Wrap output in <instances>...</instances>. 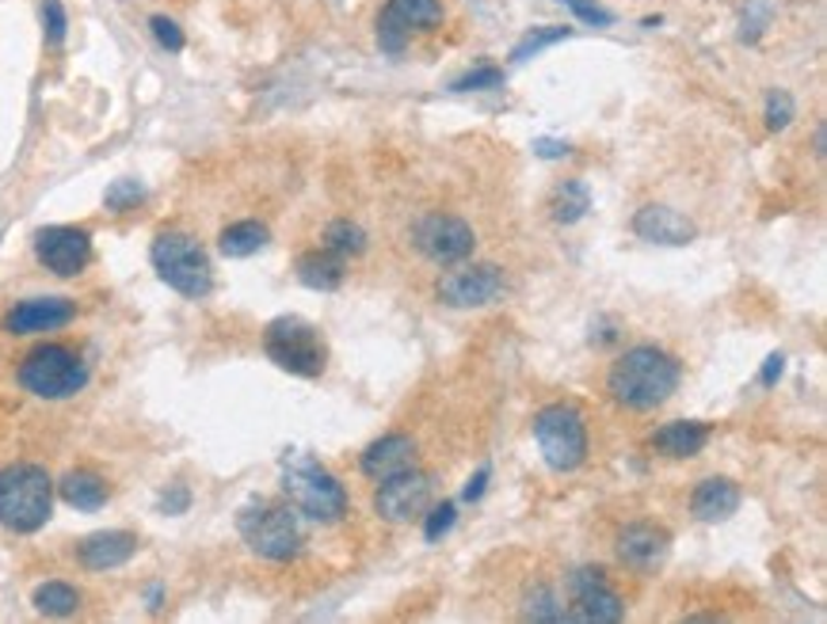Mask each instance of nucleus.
<instances>
[{
  "label": "nucleus",
  "mask_w": 827,
  "mask_h": 624,
  "mask_svg": "<svg viewBox=\"0 0 827 624\" xmlns=\"http://www.w3.org/2000/svg\"><path fill=\"white\" fill-rule=\"evenodd\" d=\"M606 385H610L614 400L626 408H659L679 388V362L659 347H633L614 362Z\"/></svg>",
  "instance_id": "obj_1"
},
{
  "label": "nucleus",
  "mask_w": 827,
  "mask_h": 624,
  "mask_svg": "<svg viewBox=\"0 0 827 624\" xmlns=\"http://www.w3.org/2000/svg\"><path fill=\"white\" fill-rule=\"evenodd\" d=\"M54 507V484L39 464L0 469V525L12 533H35Z\"/></svg>",
  "instance_id": "obj_2"
},
{
  "label": "nucleus",
  "mask_w": 827,
  "mask_h": 624,
  "mask_svg": "<svg viewBox=\"0 0 827 624\" xmlns=\"http://www.w3.org/2000/svg\"><path fill=\"white\" fill-rule=\"evenodd\" d=\"M283 491L313 522H340L347 510V495L340 479L329 469H321L313 457H291L283 464Z\"/></svg>",
  "instance_id": "obj_3"
},
{
  "label": "nucleus",
  "mask_w": 827,
  "mask_h": 624,
  "mask_svg": "<svg viewBox=\"0 0 827 624\" xmlns=\"http://www.w3.org/2000/svg\"><path fill=\"white\" fill-rule=\"evenodd\" d=\"M20 385L42 400H65L77 396L88 385V370L70 347L62 342H42L20 362Z\"/></svg>",
  "instance_id": "obj_4"
},
{
  "label": "nucleus",
  "mask_w": 827,
  "mask_h": 624,
  "mask_svg": "<svg viewBox=\"0 0 827 624\" xmlns=\"http://www.w3.org/2000/svg\"><path fill=\"white\" fill-rule=\"evenodd\" d=\"M153 266L161 282H169L184 297H207L214 289V271H210L207 251L187 233H161L153 240Z\"/></svg>",
  "instance_id": "obj_5"
},
{
  "label": "nucleus",
  "mask_w": 827,
  "mask_h": 624,
  "mask_svg": "<svg viewBox=\"0 0 827 624\" xmlns=\"http://www.w3.org/2000/svg\"><path fill=\"white\" fill-rule=\"evenodd\" d=\"M263 350L268 358L286 373H298V377H321L324 373V339L313 324H306L301 316H279L268 324L263 332Z\"/></svg>",
  "instance_id": "obj_6"
},
{
  "label": "nucleus",
  "mask_w": 827,
  "mask_h": 624,
  "mask_svg": "<svg viewBox=\"0 0 827 624\" xmlns=\"http://www.w3.org/2000/svg\"><path fill=\"white\" fill-rule=\"evenodd\" d=\"M534 438L545 464L557 472L580 469L583 457H588V426H583V415L572 403H550V408L538 411Z\"/></svg>",
  "instance_id": "obj_7"
},
{
  "label": "nucleus",
  "mask_w": 827,
  "mask_h": 624,
  "mask_svg": "<svg viewBox=\"0 0 827 624\" xmlns=\"http://www.w3.org/2000/svg\"><path fill=\"white\" fill-rule=\"evenodd\" d=\"M237 525L240 537L248 540V548L256 556H263V560H291L301 548V525L291 507H271V502L245 507Z\"/></svg>",
  "instance_id": "obj_8"
},
{
  "label": "nucleus",
  "mask_w": 827,
  "mask_h": 624,
  "mask_svg": "<svg viewBox=\"0 0 827 624\" xmlns=\"http://www.w3.org/2000/svg\"><path fill=\"white\" fill-rule=\"evenodd\" d=\"M568 606L565 621H583V624H614L621 621V598L610 590L598 571H576L568 578Z\"/></svg>",
  "instance_id": "obj_9"
},
{
  "label": "nucleus",
  "mask_w": 827,
  "mask_h": 624,
  "mask_svg": "<svg viewBox=\"0 0 827 624\" xmlns=\"http://www.w3.org/2000/svg\"><path fill=\"white\" fill-rule=\"evenodd\" d=\"M35 255L42 259V266L62 278H73L88 266L92 259V240H88L85 228H73V225H50V228H39L35 236Z\"/></svg>",
  "instance_id": "obj_10"
},
{
  "label": "nucleus",
  "mask_w": 827,
  "mask_h": 624,
  "mask_svg": "<svg viewBox=\"0 0 827 624\" xmlns=\"http://www.w3.org/2000/svg\"><path fill=\"white\" fill-rule=\"evenodd\" d=\"M431 491H435V484H431L428 472L405 469V472H397V476L382 479V487H378V495H374V507H378V514L390 517V522H408V517L428 510Z\"/></svg>",
  "instance_id": "obj_11"
},
{
  "label": "nucleus",
  "mask_w": 827,
  "mask_h": 624,
  "mask_svg": "<svg viewBox=\"0 0 827 624\" xmlns=\"http://www.w3.org/2000/svg\"><path fill=\"white\" fill-rule=\"evenodd\" d=\"M473 228L450 213H431L416 225V248L435 263H458L473 251Z\"/></svg>",
  "instance_id": "obj_12"
},
{
  "label": "nucleus",
  "mask_w": 827,
  "mask_h": 624,
  "mask_svg": "<svg viewBox=\"0 0 827 624\" xmlns=\"http://www.w3.org/2000/svg\"><path fill=\"white\" fill-rule=\"evenodd\" d=\"M504 294V274L499 266L481 263V266H458L439 278V297L454 309H473V304H489Z\"/></svg>",
  "instance_id": "obj_13"
},
{
  "label": "nucleus",
  "mask_w": 827,
  "mask_h": 624,
  "mask_svg": "<svg viewBox=\"0 0 827 624\" xmlns=\"http://www.w3.org/2000/svg\"><path fill=\"white\" fill-rule=\"evenodd\" d=\"M667 552H671V533L659 525L637 522L618 533V560L637 575H652L667 560Z\"/></svg>",
  "instance_id": "obj_14"
},
{
  "label": "nucleus",
  "mask_w": 827,
  "mask_h": 624,
  "mask_svg": "<svg viewBox=\"0 0 827 624\" xmlns=\"http://www.w3.org/2000/svg\"><path fill=\"white\" fill-rule=\"evenodd\" d=\"M77 316V304L70 297H32V301H20L16 309L4 316V327L12 335H39V332H54V327H65Z\"/></svg>",
  "instance_id": "obj_15"
},
{
  "label": "nucleus",
  "mask_w": 827,
  "mask_h": 624,
  "mask_svg": "<svg viewBox=\"0 0 827 624\" xmlns=\"http://www.w3.org/2000/svg\"><path fill=\"white\" fill-rule=\"evenodd\" d=\"M134 552H138V537H134V533H126V529H103V533H92V537L81 540L77 560L85 563L88 571H108V567H119V563H126Z\"/></svg>",
  "instance_id": "obj_16"
},
{
  "label": "nucleus",
  "mask_w": 827,
  "mask_h": 624,
  "mask_svg": "<svg viewBox=\"0 0 827 624\" xmlns=\"http://www.w3.org/2000/svg\"><path fill=\"white\" fill-rule=\"evenodd\" d=\"M405 469H416V441L408 434H385L362 453V472L370 479H390Z\"/></svg>",
  "instance_id": "obj_17"
},
{
  "label": "nucleus",
  "mask_w": 827,
  "mask_h": 624,
  "mask_svg": "<svg viewBox=\"0 0 827 624\" xmlns=\"http://www.w3.org/2000/svg\"><path fill=\"white\" fill-rule=\"evenodd\" d=\"M637 236L652 244H690L694 240V225H690L682 213L667 210V205H644L633 217Z\"/></svg>",
  "instance_id": "obj_18"
},
{
  "label": "nucleus",
  "mask_w": 827,
  "mask_h": 624,
  "mask_svg": "<svg viewBox=\"0 0 827 624\" xmlns=\"http://www.w3.org/2000/svg\"><path fill=\"white\" fill-rule=\"evenodd\" d=\"M690 507H694V514L702 517V522H725V517H732L736 507H740V487H736L732 479L713 476L705 479V484H698Z\"/></svg>",
  "instance_id": "obj_19"
},
{
  "label": "nucleus",
  "mask_w": 827,
  "mask_h": 624,
  "mask_svg": "<svg viewBox=\"0 0 827 624\" xmlns=\"http://www.w3.org/2000/svg\"><path fill=\"white\" fill-rule=\"evenodd\" d=\"M705 441H709V426L702 423H667L652 434V449H659L664 457H694L702 453Z\"/></svg>",
  "instance_id": "obj_20"
},
{
  "label": "nucleus",
  "mask_w": 827,
  "mask_h": 624,
  "mask_svg": "<svg viewBox=\"0 0 827 624\" xmlns=\"http://www.w3.org/2000/svg\"><path fill=\"white\" fill-rule=\"evenodd\" d=\"M58 491H62V499L77 510H100L103 502H108V484L88 469L70 472V476L58 484Z\"/></svg>",
  "instance_id": "obj_21"
},
{
  "label": "nucleus",
  "mask_w": 827,
  "mask_h": 624,
  "mask_svg": "<svg viewBox=\"0 0 827 624\" xmlns=\"http://www.w3.org/2000/svg\"><path fill=\"white\" fill-rule=\"evenodd\" d=\"M298 278L309 289H336L344 282V259L336 251H306L298 259Z\"/></svg>",
  "instance_id": "obj_22"
},
{
  "label": "nucleus",
  "mask_w": 827,
  "mask_h": 624,
  "mask_svg": "<svg viewBox=\"0 0 827 624\" xmlns=\"http://www.w3.org/2000/svg\"><path fill=\"white\" fill-rule=\"evenodd\" d=\"M263 244H268V225H260V221H237V225H230L222 233L218 248L230 259H245V255H256Z\"/></svg>",
  "instance_id": "obj_23"
},
{
  "label": "nucleus",
  "mask_w": 827,
  "mask_h": 624,
  "mask_svg": "<svg viewBox=\"0 0 827 624\" xmlns=\"http://www.w3.org/2000/svg\"><path fill=\"white\" fill-rule=\"evenodd\" d=\"M81 606V594L70 583H42L35 590V609L47 616H70Z\"/></svg>",
  "instance_id": "obj_24"
},
{
  "label": "nucleus",
  "mask_w": 827,
  "mask_h": 624,
  "mask_svg": "<svg viewBox=\"0 0 827 624\" xmlns=\"http://www.w3.org/2000/svg\"><path fill=\"white\" fill-rule=\"evenodd\" d=\"M588 205H591L588 187L576 183V179H568V183H560L557 195H553V217L565 221V225H576V221L588 213Z\"/></svg>",
  "instance_id": "obj_25"
},
{
  "label": "nucleus",
  "mask_w": 827,
  "mask_h": 624,
  "mask_svg": "<svg viewBox=\"0 0 827 624\" xmlns=\"http://www.w3.org/2000/svg\"><path fill=\"white\" fill-rule=\"evenodd\" d=\"M390 8L408 23V27L431 30L443 23V0H390Z\"/></svg>",
  "instance_id": "obj_26"
},
{
  "label": "nucleus",
  "mask_w": 827,
  "mask_h": 624,
  "mask_svg": "<svg viewBox=\"0 0 827 624\" xmlns=\"http://www.w3.org/2000/svg\"><path fill=\"white\" fill-rule=\"evenodd\" d=\"M324 240H329V248L336 251V255H359V251L367 248V233H362L359 225H351V221H332Z\"/></svg>",
  "instance_id": "obj_27"
},
{
  "label": "nucleus",
  "mask_w": 827,
  "mask_h": 624,
  "mask_svg": "<svg viewBox=\"0 0 827 624\" xmlns=\"http://www.w3.org/2000/svg\"><path fill=\"white\" fill-rule=\"evenodd\" d=\"M408 23L400 20L393 8H385L382 15H378V42H382V50L385 53H405V46H408Z\"/></svg>",
  "instance_id": "obj_28"
},
{
  "label": "nucleus",
  "mask_w": 827,
  "mask_h": 624,
  "mask_svg": "<svg viewBox=\"0 0 827 624\" xmlns=\"http://www.w3.org/2000/svg\"><path fill=\"white\" fill-rule=\"evenodd\" d=\"M568 35H572V27H542V30H530V35L522 38L519 46H515V61H527L530 53H538L542 46L560 42V38H568Z\"/></svg>",
  "instance_id": "obj_29"
},
{
  "label": "nucleus",
  "mask_w": 827,
  "mask_h": 624,
  "mask_svg": "<svg viewBox=\"0 0 827 624\" xmlns=\"http://www.w3.org/2000/svg\"><path fill=\"white\" fill-rule=\"evenodd\" d=\"M141 198H146V187H141L138 179H119L108 187V210L123 213V210H131V205H138Z\"/></svg>",
  "instance_id": "obj_30"
},
{
  "label": "nucleus",
  "mask_w": 827,
  "mask_h": 624,
  "mask_svg": "<svg viewBox=\"0 0 827 624\" xmlns=\"http://www.w3.org/2000/svg\"><path fill=\"white\" fill-rule=\"evenodd\" d=\"M42 27H47L50 42H65V30H70V15H65L62 0H42Z\"/></svg>",
  "instance_id": "obj_31"
},
{
  "label": "nucleus",
  "mask_w": 827,
  "mask_h": 624,
  "mask_svg": "<svg viewBox=\"0 0 827 624\" xmlns=\"http://www.w3.org/2000/svg\"><path fill=\"white\" fill-rule=\"evenodd\" d=\"M149 27H153V38L164 46V50H172V53L184 50L187 38H184V30H180L176 20H169V15H153V20H149Z\"/></svg>",
  "instance_id": "obj_32"
},
{
  "label": "nucleus",
  "mask_w": 827,
  "mask_h": 624,
  "mask_svg": "<svg viewBox=\"0 0 827 624\" xmlns=\"http://www.w3.org/2000/svg\"><path fill=\"white\" fill-rule=\"evenodd\" d=\"M789 118H793V99H789L786 91H770V96H766V126L786 129Z\"/></svg>",
  "instance_id": "obj_33"
},
{
  "label": "nucleus",
  "mask_w": 827,
  "mask_h": 624,
  "mask_svg": "<svg viewBox=\"0 0 827 624\" xmlns=\"http://www.w3.org/2000/svg\"><path fill=\"white\" fill-rule=\"evenodd\" d=\"M527 616H534V621H565V609H557V598L550 590H538L527 606Z\"/></svg>",
  "instance_id": "obj_34"
},
{
  "label": "nucleus",
  "mask_w": 827,
  "mask_h": 624,
  "mask_svg": "<svg viewBox=\"0 0 827 624\" xmlns=\"http://www.w3.org/2000/svg\"><path fill=\"white\" fill-rule=\"evenodd\" d=\"M496 84H504V73H499V68H477V73L461 76L454 88L458 91H481V88H496Z\"/></svg>",
  "instance_id": "obj_35"
},
{
  "label": "nucleus",
  "mask_w": 827,
  "mask_h": 624,
  "mask_svg": "<svg viewBox=\"0 0 827 624\" xmlns=\"http://www.w3.org/2000/svg\"><path fill=\"white\" fill-rule=\"evenodd\" d=\"M450 525H454V502H443V507L431 510L428 529H423V533H428V540H439L446 529H450Z\"/></svg>",
  "instance_id": "obj_36"
},
{
  "label": "nucleus",
  "mask_w": 827,
  "mask_h": 624,
  "mask_svg": "<svg viewBox=\"0 0 827 624\" xmlns=\"http://www.w3.org/2000/svg\"><path fill=\"white\" fill-rule=\"evenodd\" d=\"M565 4L572 8V12L580 15V20H588V23H610V20H614L610 12H603V8L591 4V0H565Z\"/></svg>",
  "instance_id": "obj_37"
},
{
  "label": "nucleus",
  "mask_w": 827,
  "mask_h": 624,
  "mask_svg": "<svg viewBox=\"0 0 827 624\" xmlns=\"http://www.w3.org/2000/svg\"><path fill=\"white\" fill-rule=\"evenodd\" d=\"M781 370H786V358L781 354H770L766 358V370H763V385H774V380L781 377Z\"/></svg>",
  "instance_id": "obj_38"
},
{
  "label": "nucleus",
  "mask_w": 827,
  "mask_h": 624,
  "mask_svg": "<svg viewBox=\"0 0 827 624\" xmlns=\"http://www.w3.org/2000/svg\"><path fill=\"white\" fill-rule=\"evenodd\" d=\"M187 502H192V495H187L184 487H176L172 495H164V510H169V514H180V510H184Z\"/></svg>",
  "instance_id": "obj_39"
},
{
  "label": "nucleus",
  "mask_w": 827,
  "mask_h": 624,
  "mask_svg": "<svg viewBox=\"0 0 827 624\" xmlns=\"http://www.w3.org/2000/svg\"><path fill=\"white\" fill-rule=\"evenodd\" d=\"M484 479H489V469H481V472H477L473 479H469V487H466V499H481V491H484Z\"/></svg>",
  "instance_id": "obj_40"
}]
</instances>
